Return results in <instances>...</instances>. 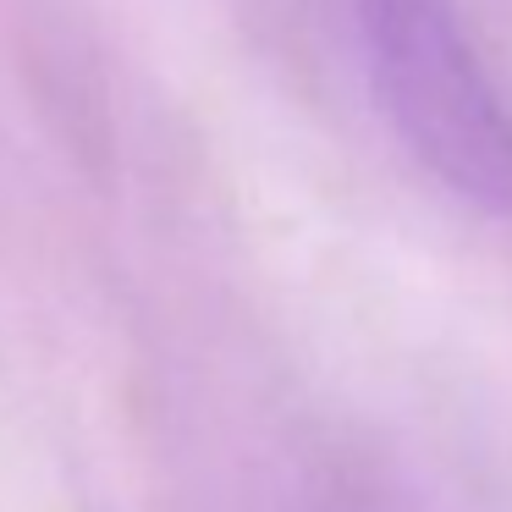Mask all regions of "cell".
Instances as JSON below:
<instances>
[{"mask_svg": "<svg viewBox=\"0 0 512 512\" xmlns=\"http://www.w3.org/2000/svg\"><path fill=\"white\" fill-rule=\"evenodd\" d=\"M369 78L402 144L463 204L512 215V111L452 17V0H358Z\"/></svg>", "mask_w": 512, "mask_h": 512, "instance_id": "cell-1", "label": "cell"}]
</instances>
